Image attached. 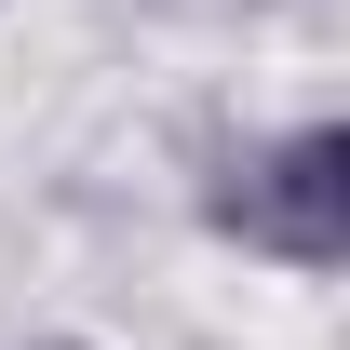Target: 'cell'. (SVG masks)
<instances>
[{
	"mask_svg": "<svg viewBox=\"0 0 350 350\" xmlns=\"http://www.w3.org/2000/svg\"><path fill=\"white\" fill-rule=\"evenodd\" d=\"M216 229L283 256V269H350V122H297L256 162H229Z\"/></svg>",
	"mask_w": 350,
	"mask_h": 350,
	"instance_id": "1",
	"label": "cell"
}]
</instances>
